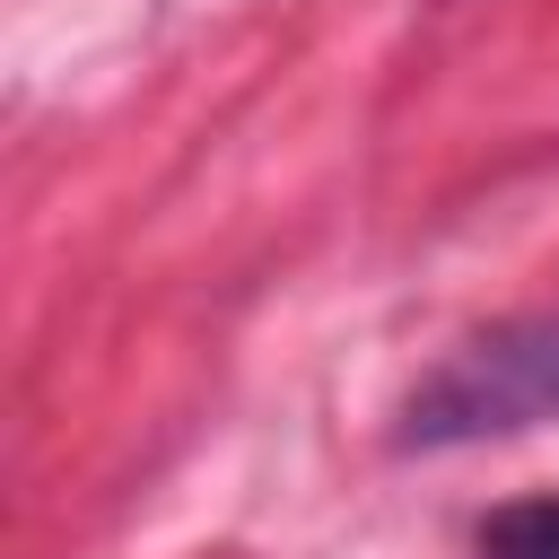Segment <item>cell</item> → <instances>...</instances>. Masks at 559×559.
<instances>
[{
  "mask_svg": "<svg viewBox=\"0 0 559 559\" xmlns=\"http://www.w3.org/2000/svg\"><path fill=\"white\" fill-rule=\"evenodd\" d=\"M559 419V314H515L445 349L402 402V445H480Z\"/></svg>",
  "mask_w": 559,
  "mask_h": 559,
  "instance_id": "6da1fadb",
  "label": "cell"
},
{
  "mask_svg": "<svg viewBox=\"0 0 559 559\" xmlns=\"http://www.w3.org/2000/svg\"><path fill=\"white\" fill-rule=\"evenodd\" d=\"M480 559H559V498H515L480 524Z\"/></svg>",
  "mask_w": 559,
  "mask_h": 559,
  "instance_id": "7a4b0ae2",
  "label": "cell"
}]
</instances>
